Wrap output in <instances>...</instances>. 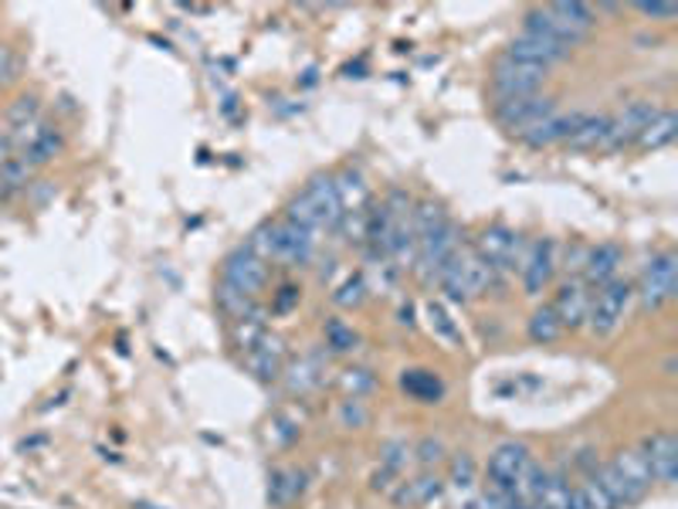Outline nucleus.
Returning a JSON list of instances; mask_svg holds the SVG:
<instances>
[{
  "label": "nucleus",
  "mask_w": 678,
  "mask_h": 509,
  "mask_svg": "<svg viewBox=\"0 0 678 509\" xmlns=\"http://www.w3.org/2000/svg\"><path fill=\"white\" fill-rule=\"evenodd\" d=\"M492 283H496L492 268L478 258V252L471 245H462L445 262V268L437 272V286H442L448 302H471L478 296H486L492 289Z\"/></svg>",
  "instance_id": "20e7f679"
},
{
  "label": "nucleus",
  "mask_w": 678,
  "mask_h": 509,
  "mask_svg": "<svg viewBox=\"0 0 678 509\" xmlns=\"http://www.w3.org/2000/svg\"><path fill=\"white\" fill-rule=\"evenodd\" d=\"M533 465H536V458H533V449L526 442H515V439L499 442L489 452V462H486L489 493H496L502 499H515Z\"/></svg>",
  "instance_id": "39448f33"
},
{
  "label": "nucleus",
  "mask_w": 678,
  "mask_h": 509,
  "mask_svg": "<svg viewBox=\"0 0 678 509\" xmlns=\"http://www.w3.org/2000/svg\"><path fill=\"white\" fill-rule=\"evenodd\" d=\"M37 115H42V99H37L34 92L18 96V99L8 106V112H4V123H8V130H4V133H14V130H21V126L34 123Z\"/></svg>",
  "instance_id": "72a5a7b5"
},
{
  "label": "nucleus",
  "mask_w": 678,
  "mask_h": 509,
  "mask_svg": "<svg viewBox=\"0 0 678 509\" xmlns=\"http://www.w3.org/2000/svg\"><path fill=\"white\" fill-rule=\"evenodd\" d=\"M642 455L652 468V479L662 486H675L678 476V439L671 432H652L642 445Z\"/></svg>",
  "instance_id": "6ab92c4d"
},
{
  "label": "nucleus",
  "mask_w": 678,
  "mask_h": 509,
  "mask_svg": "<svg viewBox=\"0 0 678 509\" xmlns=\"http://www.w3.org/2000/svg\"><path fill=\"white\" fill-rule=\"evenodd\" d=\"M14 75H18V55L8 42H0V86L11 82Z\"/></svg>",
  "instance_id": "79ce46f5"
},
{
  "label": "nucleus",
  "mask_w": 678,
  "mask_h": 509,
  "mask_svg": "<svg viewBox=\"0 0 678 509\" xmlns=\"http://www.w3.org/2000/svg\"><path fill=\"white\" fill-rule=\"evenodd\" d=\"M546 68H536V65H526V62H515L509 55H499L492 62V71H489V92H492V102H509V99H523V96H536L543 92L546 86Z\"/></svg>",
  "instance_id": "0eeeda50"
},
{
  "label": "nucleus",
  "mask_w": 678,
  "mask_h": 509,
  "mask_svg": "<svg viewBox=\"0 0 678 509\" xmlns=\"http://www.w3.org/2000/svg\"><path fill=\"white\" fill-rule=\"evenodd\" d=\"M65 150V133L55 126V123H45V130L42 133H37L34 140H31V146L21 153L24 156V161L37 170V167H45V164H52L55 161V156Z\"/></svg>",
  "instance_id": "a878e982"
},
{
  "label": "nucleus",
  "mask_w": 678,
  "mask_h": 509,
  "mask_svg": "<svg viewBox=\"0 0 678 509\" xmlns=\"http://www.w3.org/2000/svg\"><path fill=\"white\" fill-rule=\"evenodd\" d=\"M658 115V106L652 99H631L624 109H618L614 115H608V130H604V143L601 150H624L634 146V140L642 136V130Z\"/></svg>",
  "instance_id": "9b49d317"
},
{
  "label": "nucleus",
  "mask_w": 678,
  "mask_h": 509,
  "mask_svg": "<svg viewBox=\"0 0 678 509\" xmlns=\"http://www.w3.org/2000/svg\"><path fill=\"white\" fill-rule=\"evenodd\" d=\"M424 317H427V327H431V333L442 340L448 350H458V346H465V336H462V327L452 320V312H448V306L442 302V299H427L424 302Z\"/></svg>",
  "instance_id": "5701e85b"
},
{
  "label": "nucleus",
  "mask_w": 678,
  "mask_h": 509,
  "mask_svg": "<svg viewBox=\"0 0 678 509\" xmlns=\"http://www.w3.org/2000/svg\"><path fill=\"white\" fill-rule=\"evenodd\" d=\"M634 299V286L624 283V279H614L608 283L604 289H597L593 299H590V309H587V330L593 336H614L627 317V306Z\"/></svg>",
  "instance_id": "1a4fd4ad"
},
{
  "label": "nucleus",
  "mask_w": 678,
  "mask_h": 509,
  "mask_svg": "<svg viewBox=\"0 0 678 509\" xmlns=\"http://www.w3.org/2000/svg\"><path fill=\"white\" fill-rule=\"evenodd\" d=\"M678 136V120H675V112L671 109H658L655 120L642 130V136L634 140L637 150H645V153H655V150H665L671 146Z\"/></svg>",
  "instance_id": "b1692460"
},
{
  "label": "nucleus",
  "mask_w": 678,
  "mask_h": 509,
  "mask_svg": "<svg viewBox=\"0 0 678 509\" xmlns=\"http://www.w3.org/2000/svg\"><path fill=\"white\" fill-rule=\"evenodd\" d=\"M34 184V167L24 161V156H11L8 164H0V193H18L27 190Z\"/></svg>",
  "instance_id": "7c9ffc66"
},
{
  "label": "nucleus",
  "mask_w": 678,
  "mask_h": 509,
  "mask_svg": "<svg viewBox=\"0 0 678 509\" xmlns=\"http://www.w3.org/2000/svg\"><path fill=\"white\" fill-rule=\"evenodd\" d=\"M218 306H221V312L224 317L234 323V320H242V317H248V312L255 309V299H248V296H242L237 289H231V286H218Z\"/></svg>",
  "instance_id": "e433bc0d"
},
{
  "label": "nucleus",
  "mask_w": 678,
  "mask_h": 509,
  "mask_svg": "<svg viewBox=\"0 0 678 509\" xmlns=\"http://www.w3.org/2000/svg\"><path fill=\"white\" fill-rule=\"evenodd\" d=\"M305 489V476L299 468H275L268 483V502L275 506H292Z\"/></svg>",
  "instance_id": "cd10ccee"
},
{
  "label": "nucleus",
  "mask_w": 678,
  "mask_h": 509,
  "mask_svg": "<svg viewBox=\"0 0 678 509\" xmlns=\"http://www.w3.org/2000/svg\"><path fill=\"white\" fill-rule=\"evenodd\" d=\"M299 302V289L296 286H286L282 292L275 296V302H271V312H278V317H282V312H289L292 306Z\"/></svg>",
  "instance_id": "37998d69"
},
{
  "label": "nucleus",
  "mask_w": 678,
  "mask_h": 509,
  "mask_svg": "<svg viewBox=\"0 0 678 509\" xmlns=\"http://www.w3.org/2000/svg\"><path fill=\"white\" fill-rule=\"evenodd\" d=\"M401 390L418 401V405H442L445 398V380L437 377L434 370H424V367H414V370H404L401 374Z\"/></svg>",
  "instance_id": "412c9836"
},
{
  "label": "nucleus",
  "mask_w": 678,
  "mask_h": 509,
  "mask_svg": "<svg viewBox=\"0 0 678 509\" xmlns=\"http://www.w3.org/2000/svg\"><path fill=\"white\" fill-rule=\"evenodd\" d=\"M574 489H577L580 509H618L614 499L608 496V489L601 486V479H597V473H587L580 479V486H574Z\"/></svg>",
  "instance_id": "f704fd0d"
},
{
  "label": "nucleus",
  "mask_w": 678,
  "mask_h": 509,
  "mask_svg": "<svg viewBox=\"0 0 678 509\" xmlns=\"http://www.w3.org/2000/svg\"><path fill=\"white\" fill-rule=\"evenodd\" d=\"M448 486L458 489V493H471V489H475V458H471L468 452H458V455L452 458Z\"/></svg>",
  "instance_id": "4c0bfd02"
},
{
  "label": "nucleus",
  "mask_w": 678,
  "mask_h": 509,
  "mask_svg": "<svg viewBox=\"0 0 678 509\" xmlns=\"http://www.w3.org/2000/svg\"><path fill=\"white\" fill-rule=\"evenodd\" d=\"M221 283L258 302V296H262L265 286H268V262H262L248 245H237V248L224 258Z\"/></svg>",
  "instance_id": "9d476101"
},
{
  "label": "nucleus",
  "mask_w": 678,
  "mask_h": 509,
  "mask_svg": "<svg viewBox=\"0 0 678 509\" xmlns=\"http://www.w3.org/2000/svg\"><path fill=\"white\" fill-rule=\"evenodd\" d=\"M286 221L319 234V231H336L343 221V204L330 174H315L286 208Z\"/></svg>",
  "instance_id": "7ed1b4c3"
},
{
  "label": "nucleus",
  "mask_w": 678,
  "mask_h": 509,
  "mask_svg": "<svg viewBox=\"0 0 678 509\" xmlns=\"http://www.w3.org/2000/svg\"><path fill=\"white\" fill-rule=\"evenodd\" d=\"M11 156H18V153H14V146H11V136H8L4 130H0V164H8Z\"/></svg>",
  "instance_id": "c03bdc74"
},
{
  "label": "nucleus",
  "mask_w": 678,
  "mask_h": 509,
  "mask_svg": "<svg viewBox=\"0 0 678 509\" xmlns=\"http://www.w3.org/2000/svg\"><path fill=\"white\" fill-rule=\"evenodd\" d=\"M323 350H326V357H346L353 350H360V333H356L346 320L333 317L323 323Z\"/></svg>",
  "instance_id": "bb28decb"
},
{
  "label": "nucleus",
  "mask_w": 678,
  "mask_h": 509,
  "mask_svg": "<svg viewBox=\"0 0 678 509\" xmlns=\"http://www.w3.org/2000/svg\"><path fill=\"white\" fill-rule=\"evenodd\" d=\"M367 292H370L367 276H360V272H356V276H349V279L333 292V302H336L340 309H360V306L367 302Z\"/></svg>",
  "instance_id": "c9c22d12"
},
{
  "label": "nucleus",
  "mask_w": 678,
  "mask_h": 509,
  "mask_svg": "<svg viewBox=\"0 0 678 509\" xmlns=\"http://www.w3.org/2000/svg\"><path fill=\"white\" fill-rule=\"evenodd\" d=\"M580 115L583 112H549L546 120H540L536 126H530L526 133H520L515 140L520 143H526L530 150H546V146H556V143H567L570 136H574V130H577V123H580Z\"/></svg>",
  "instance_id": "aec40b11"
},
{
  "label": "nucleus",
  "mask_w": 678,
  "mask_h": 509,
  "mask_svg": "<svg viewBox=\"0 0 678 509\" xmlns=\"http://www.w3.org/2000/svg\"><path fill=\"white\" fill-rule=\"evenodd\" d=\"M336 184V193H340V204H343V214L346 211H364L370 208V184L367 177L356 170V167H346L333 177Z\"/></svg>",
  "instance_id": "4be33fe9"
},
{
  "label": "nucleus",
  "mask_w": 678,
  "mask_h": 509,
  "mask_svg": "<svg viewBox=\"0 0 678 509\" xmlns=\"http://www.w3.org/2000/svg\"><path fill=\"white\" fill-rule=\"evenodd\" d=\"M590 299H593V289L580 276H567L560 283V289H556V299L549 306L556 309V317H560L564 330H580L587 323Z\"/></svg>",
  "instance_id": "dca6fc26"
},
{
  "label": "nucleus",
  "mask_w": 678,
  "mask_h": 509,
  "mask_svg": "<svg viewBox=\"0 0 678 509\" xmlns=\"http://www.w3.org/2000/svg\"><path fill=\"white\" fill-rule=\"evenodd\" d=\"M326 350H305V354L292 364H286L282 370V380H286V390L292 398H305L312 390H319L326 384Z\"/></svg>",
  "instance_id": "4468645a"
},
{
  "label": "nucleus",
  "mask_w": 678,
  "mask_h": 509,
  "mask_svg": "<svg viewBox=\"0 0 678 509\" xmlns=\"http://www.w3.org/2000/svg\"><path fill=\"white\" fill-rule=\"evenodd\" d=\"M549 112H556V99L553 96H523V99H509V102H499L492 106V115H496V123L512 133V136H520L526 133L530 126H536L540 120H546Z\"/></svg>",
  "instance_id": "ddd939ff"
},
{
  "label": "nucleus",
  "mask_w": 678,
  "mask_h": 509,
  "mask_svg": "<svg viewBox=\"0 0 678 509\" xmlns=\"http://www.w3.org/2000/svg\"><path fill=\"white\" fill-rule=\"evenodd\" d=\"M621 265H624L621 245H614V242L587 245V258H583V268H580V279L597 292V289H604L608 283L621 279V276H618Z\"/></svg>",
  "instance_id": "f3484780"
},
{
  "label": "nucleus",
  "mask_w": 678,
  "mask_h": 509,
  "mask_svg": "<svg viewBox=\"0 0 678 509\" xmlns=\"http://www.w3.org/2000/svg\"><path fill=\"white\" fill-rule=\"evenodd\" d=\"M502 55H509V58H515V62H526V65H536V68H553V65H560V62H567L570 58V48H564V45H556V42H546V37H540V34H515L512 42L505 45V52Z\"/></svg>",
  "instance_id": "2eb2a0df"
},
{
  "label": "nucleus",
  "mask_w": 678,
  "mask_h": 509,
  "mask_svg": "<svg viewBox=\"0 0 678 509\" xmlns=\"http://www.w3.org/2000/svg\"><path fill=\"white\" fill-rule=\"evenodd\" d=\"M442 489H445V483L437 479L431 468L424 476H418V479H404L401 483V493H397V499H408V502H418V506H424V502H431V499H437L442 496Z\"/></svg>",
  "instance_id": "473e14b6"
},
{
  "label": "nucleus",
  "mask_w": 678,
  "mask_h": 509,
  "mask_svg": "<svg viewBox=\"0 0 678 509\" xmlns=\"http://www.w3.org/2000/svg\"><path fill=\"white\" fill-rule=\"evenodd\" d=\"M265 330H268V323H265V312L255 306L248 317H242V320H234L231 323V340H234V346L242 350V354H248V350L265 336Z\"/></svg>",
  "instance_id": "c756f323"
},
{
  "label": "nucleus",
  "mask_w": 678,
  "mask_h": 509,
  "mask_svg": "<svg viewBox=\"0 0 678 509\" xmlns=\"http://www.w3.org/2000/svg\"><path fill=\"white\" fill-rule=\"evenodd\" d=\"M526 333H530V340L533 343H556L560 340L567 330H564V323H560V317H556V309L553 306H540L533 317H530V323H526Z\"/></svg>",
  "instance_id": "c85d7f7f"
},
{
  "label": "nucleus",
  "mask_w": 678,
  "mask_h": 509,
  "mask_svg": "<svg viewBox=\"0 0 678 509\" xmlns=\"http://www.w3.org/2000/svg\"><path fill=\"white\" fill-rule=\"evenodd\" d=\"M678 292V255L671 248L658 252L648 258L645 272H642V279H637V302H642L645 312H655L662 306H668Z\"/></svg>",
  "instance_id": "6e6552de"
},
{
  "label": "nucleus",
  "mask_w": 678,
  "mask_h": 509,
  "mask_svg": "<svg viewBox=\"0 0 678 509\" xmlns=\"http://www.w3.org/2000/svg\"><path fill=\"white\" fill-rule=\"evenodd\" d=\"M601 486L608 489V496L614 499L618 509H631L637 502H645L655 479H652V468L642 455V449H621L611 462L597 465L593 468Z\"/></svg>",
  "instance_id": "f257e3e1"
},
{
  "label": "nucleus",
  "mask_w": 678,
  "mask_h": 509,
  "mask_svg": "<svg viewBox=\"0 0 678 509\" xmlns=\"http://www.w3.org/2000/svg\"><path fill=\"white\" fill-rule=\"evenodd\" d=\"M336 387L343 390L346 398H364V401H367L374 390H377V377H374V370H367V367H346V370H340Z\"/></svg>",
  "instance_id": "2f4dec72"
},
{
  "label": "nucleus",
  "mask_w": 678,
  "mask_h": 509,
  "mask_svg": "<svg viewBox=\"0 0 678 509\" xmlns=\"http://www.w3.org/2000/svg\"><path fill=\"white\" fill-rule=\"evenodd\" d=\"M414 455L421 458L424 468H434V465H442V458H445V445L437 442V439H424V442L414 449Z\"/></svg>",
  "instance_id": "ea45409f"
},
{
  "label": "nucleus",
  "mask_w": 678,
  "mask_h": 509,
  "mask_svg": "<svg viewBox=\"0 0 678 509\" xmlns=\"http://www.w3.org/2000/svg\"><path fill=\"white\" fill-rule=\"evenodd\" d=\"M367 421H370V408H367L364 398H346L340 405V424L343 428H364Z\"/></svg>",
  "instance_id": "58836bf2"
},
{
  "label": "nucleus",
  "mask_w": 678,
  "mask_h": 509,
  "mask_svg": "<svg viewBox=\"0 0 678 509\" xmlns=\"http://www.w3.org/2000/svg\"><path fill=\"white\" fill-rule=\"evenodd\" d=\"M471 248L478 252V258H482L492 276H512V272H520V262H523V252H526V242L523 234H515L509 224H486L482 231H478V239L471 242Z\"/></svg>",
  "instance_id": "423d86ee"
},
{
  "label": "nucleus",
  "mask_w": 678,
  "mask_h": 509,
  "mask_svg": "<svg viewBox=\"0 0 678 509\" xmlns=\"http://www.w3.org/2000/svg\"><path fill=\"white\" fill-rule=\"evenodd\" d=\"M604 130H608V112H583L574 136L564 146L580 150V153H593V150H601V143H604Z\"/></svg>",
  "instance_id": "393cba45"
},
{
  "label": "nucleus",
  "mask_w": 678,
  "mask_h": 509,
  "mask_svg": "<svg viewBox=\"0 0 678 509\" xmlns=\"http://www.w3.org/2000/svg\"><path fill=\"white\" fill-rule=\"evenodd\" d=\"M634 11L642 14V18L662 21V24H668V21L678 18V8H675V4H658V0H652V4H634Z\"/></svg>",
  "instance_id": "a19ab883"
},
{
  "label": "nucleus",
  "mask_w": 678,
  "mask_h": 509,
  "mask_svg": "<svg viewBox=\"0 0 678 509\" xmlns=\"http://www.w3.org/2000/svg\"><path fill=\"white\" fill-rule=\"evenodd\" d=\"M286 354H289L286 340L278 336V333H271V330H265V336L245 354V364H248V370L262 384H271V380L282 377V370H286Z\"/></svg>",
  "instance_id": "a211bd4d"
},
{
  "label": "nucleus",
  "mask_w": 678,
  "mask_h": 509,
  "mask_svg": "<svg viewBox=\"0 0 678 509\" xmlns=\"http://www.w3.org/2000/svg\"><path fill=\"white\" fill-rule=\"evenodd\" d=\"M262 262H282V265H309L315 255L319 239L312 231L292 224V221H265L252 231V239L245 242Z\"/></svg>",
  "instance_id": "f03ea898"
},
{
  "label": "nucleus",
  "mask_w": 678,
  "mask_h": 509,
  "mask_svg": "<svg viewBox=\"0 0 678 509\" xmlns=\"http://www.w3.org/2000/svg\"><path fill=\"white\" fill-rule=\"evenodd\" d=\"M556 268H560V242L553 239H536L526 245L523 252V262H520V279H523V289L526 296H543V289L553 283Z\"/></svg>",
  "instance_id": "f8f14e48"
}]
</instances>
